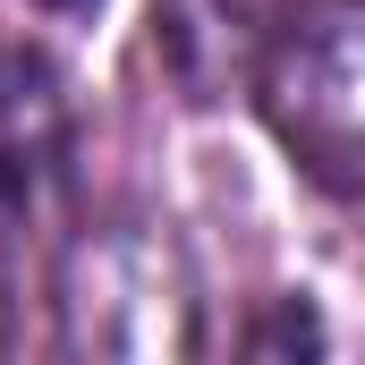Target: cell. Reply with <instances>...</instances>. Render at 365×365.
<instances>
[{"instance_id":"6da1fadb","label":"cell","mask_w":365,"mask_h":365,"mask_svg":"<svg viewBox=\"0 0 365 365\" xmlns=\"http://www.w3.org/2000/svg\"><path fill=\"white\" fill-rule=\"evenodd\" d=\"M255 102L306 179L365 204V0H289L255 60Z\"/></svg>"},{"instance_id":"7a4b0ae2","label":"cell","mask_w":365,"mask_h":365,"mask_svg":"<svg viewBox=\"0 0 365 365\" xmlns=\"http://www.w3.org/2000/svg\"><path fill=\"white\" fill-rule=\"evenodd\" d=\"M34 9H60V17H77V9H93V0H34Z\"/></svg>"}]
</instances>
